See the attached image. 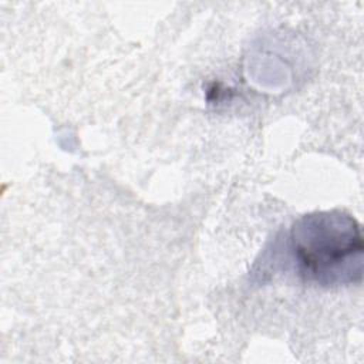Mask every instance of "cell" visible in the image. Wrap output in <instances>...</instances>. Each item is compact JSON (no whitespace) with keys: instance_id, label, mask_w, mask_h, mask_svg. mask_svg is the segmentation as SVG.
Here are the masks:
<instances>
[{"instance_id":"6da1fadb","label":"cell","mask_w":364,"mask_h":364,"mask_svg":"<svg viewBox=\"0 0 364 364\" xmlns=\"http://www.w3.org/2000/svg\"><path fill=\"white\" fill-rule=\"evenodd\" d=\"M289 246L300 274L307 282L324 287L361 282V228L343 210H320L301 216L290 229Z\"/></svg>"}]
</instances>
